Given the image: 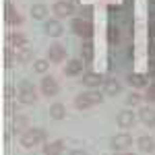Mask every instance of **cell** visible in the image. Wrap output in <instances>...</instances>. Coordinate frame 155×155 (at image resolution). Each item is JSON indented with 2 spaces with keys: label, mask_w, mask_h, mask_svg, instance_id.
<instances>
[{
  "label": "cell",
  "mask_w": 155,
  "mask_h": 155,
  "mask_svg": "<svg viewBox=\"0 0 155 155\" xmlns=\"http://www.w3.org/2000/svg\"><path fill=\"white\" fill-rule=\"evenodd\" d=\"M48 58H50V62L60 64L62 60L66 58V48H64L62 44H58V41H54V44L48 48Z\"/></svg>",
  "instance_id": "obj_8"
},
{
  "label": "cell",
  "mask_w": 155,
  "mask_h": 155,
  "mask_svg": "<svg viewBox=\"0 0 155 155\" xmlns=\"http://www.w3.org/2000/svg\"><path fill=\"white\" fill-rule=\"evenodd\" d=\"M44 31L52 37H60L64 33V27H62V23H60L58 19H48L46 25H44Z\"/></svg>",
  "instance_id": "obj_10"
},
{
  "label": "cell",
  "mask_w": 155,
  "mask_h": 155,
  "mask_svg": "<svg viewBox=\"0 0 155 155\" xmlns=\"http://www.w3.org/2000/svg\"><path fill=\"white\" fill-rule=\"evenodd\" d=\"M141 99H143V97L139 95V93H130L124 101H126V107H134V106H139V104H141Z\"/></svg>",
  "instance_id": "obj_25"
},
{
  "label": "cell",
  "mask_w": 155,
  "mask_h": 155,
  "mask_svg": "<svg viewBox=\"0 0 155 155\" xmlns=\"http://www.w3.org/2000/svg\"><path fill=\"white\" fill-rule=\"evenodd\" d=\"M62 151H64V143H62L60 139L44 145V153L46 155H62Z\"/></svg>",
  "instance_id": "obj_17"
},
{
  "label": "cell",
  "mask_w": 155,
  "mask_h": 155,
  "mask_svg": "<svg viewBox=\"0 0 155 155\" xmlns=\"http://www.w3.org/2000/svg\"><path fill=\"white\" fill-rule=\"evenodd\" d=\"M29 126V120L27 116H12V124H11V130L17 132V134H23Z\"/></svg>",
  "instance_id": "obj_16"
},
{
  "label": "cell",
  "mask_w": 155,
  "mask_h": 155,
  "mask_svg": "<svg viewBox=\"0 0 155 155\" xmlns=\"http://www.w3.org/2000/svg\"><path fill=\"white\" fill-rule=\"evenodd\" d=\"M50 116H52L54 120H62L64 116H66V107L62 106V104H58V101L52 104V106H50Z\"/></svg>",
  "instance_id": "obj_22"
},
{
  "label": "cell",
  "mask_w": 155,
  "mask_h": 155,
  "mask_svg": "<svg viewBox=\"0 0 155 155\" xmlns=\"http://www.w3.org/2000/svg\"><path fill=\"white\" fill-rule=\"evenodd\" d=\"M116 122H118L120 128H130L132 124L137 122V114L132 112L130 107H126V110L118 112V116H116Z\"/></svg>",
  "instance_id": "obj_7"
},
{
  "label": "cell",
  "mask_w": 155,
  "mask_h": 155,
  "mask_svg": "<svg viewBox=\"0 0 155 155\" xmlns=\"http://www.w3.org/2000/svg\"><path fill=\"white\" fill-rule=\"evenodd\" d=\"M4 114L12 118V114H15V104H12V99H11V101H6V106H4Z\"/></svg>",
  "instance_id": "obj_29"
},
{
  "label": "cell",
  "mask_w": 155,
  "mask_h": 155,
  "mask_svg": "<svg viewBox=\"0 0 155 155\" xmlns=\"http://www.w3.org/2000/svg\"><path fill=\"white\" fill-rule=\"evenodd\" d=\"M15 93H17V91H15V87H12L11 83L4 85V97H6V101H11L12 97H15Z\"/></svg>",
  "instance_id": "obj_28"
},
{
  "label": "cell",
  "mask_w": 155,
  "mask_h": 155,
  "mask_svg": "<svg viewBox=\"0 0 155 155\" xmlns=\"http://www.w3.org/2000/svg\"><path fill=\"white\" fill-rule=\"evenodd\" d=\"M68 155H87V153H85L83 149H74V151H71Z\"/></svg>",
  "instance_id": "obj_31"
},
{
  "label": "cell",
  "mask_w": 155,
  "mask_h": 155,
  "mask_svg": "<svg viewBox=\"0 0 155 155\" xmlns=\"http://www.w3.org/2000/svg\"><path fill=\"white\" fill-rule=\"evenodd\" d=\"M147 99H149V101H155V85H153V87H149V91H147Z\"/></svg>",
  "instance_id": "obj_30"
},
{
  "label": "cell",
  "mask_w": 155,
  "mask_h": 155,
  "mask_svg": "<svg viewBox=\"0 0 155 155\" xmlns=\"http://www.w3.org/2000/svg\"><path fill=\"white\" fill-rule=\"evenodd\" d=\"M52 11H54V15H56V17H71L74 8H72L71 0H58V2L52 6Z\"/></svg>",
  "instance_id": "obj_11"
},
{
  "label": "cell",
  "mask_w": 155,
  "mask_h": 155,
  "mask_svg": "<svg viewBox=\"0 0 155 155\" xmlns=\"http://www.w3.org/2000/svg\"><path fill=\"white\" fill-rule=\"evenodd\" d=\"M137 145H139V149L145 151V153H153V151H155V139H153V137H149V134L139 137V139H137Z\"/></svg>",
  "instance_id": "obj_15"
},
{
  "label": "cell",
  "mask_w": 155,
  "mask_h": 155,
  "mask_svg": "<svg viewBox=\"0 0 155 155\" xmlns=\"http://www.w3.org/2000/svg\"><path fill=\"white\" fill-rule=\"evenodd\" d=\"M33 58V50L29 48V46H27V48H21L19 50V54H17V60H19V62H29V60Z\"/></svg>",
  "instance_id": "obj_23"
},
{
  "label": "cell",
  "mask_w": 155,
  "mask_h": 155,
  "mask_svg": "<svg viewBox=\"0 0 155 155\" xmlns=\"http://www.w3.org/2000/svg\"><path fill=\"white\" fill-rule=\"evenodd\" d=\"M83 85L89 89H97L99 85H104V79L97 72H87V74H83Z\"/></svg>",
  "instance_id": "obj_14"
},
{
  "label": "cell",
  "mask_w": 155,
  "mask_h": 155,
  "mask_svg": "<svg viewBox=\"0 0 155 155\" xmlns=\"http://www.w3.org/2000/svg\"><path fill=\"white\" fill-rule=\"evenodd\" d=\"M4 21H6L8 25H19L21 21H23V19H21V15L17 12V8L12 6L11 0H6V2H4Z\"/></svg>",
  "instance_id": "obj_9"
},
{
  "label": "cell",
  "mask_w": 155,
  "mask_h": 155,
  "mask_svg": "<svg viewBox=\"0 0 155 155\" xmlns=\"http://www.w3.org/2000/svg\"><path fill=\"white\" fill-rule=\"evenodd\" d=\"M83 58L87 60V62H91V58H93V54H91V41H89V39L83 44Z\"/></svg>",
  "instance_id": "obj_27"
},
{
  "label": "cell",
  "mask_w": 155,
  "mask_h": 155,
  "mask_svg": "<svg viewBox=\"0 0 155 155\" xmlns=\"http://www.w3.org/2000/svg\"><path fill=\"white\" fill-rule=\"evenodd\" d=\"M12 62H15V54H12L11 48H4V66L6 68H12Z\"/></svg>",
  "instance_id": "obj_26"
},
{
  "label": "cell",
  "mask_w": 155,
  "mask_h": 155,
  "mask_svg": "<svg viewBox=\"0 0 155 155\" xmlns=\"http://www.w3.org/2000/svg\"><path fill=\"white\" fill-rule=\"evenodd\" d=\"M71 29L77 33V35L85 37V39H89L91 33H93L91 23H89V21H85V19H72V21H71Z\"/></svg>",
  "instance_id": "obj_5"
},
{
  "label": "cell",
  "mask_w": 155,
  "mask_h": 155,
  "mask_svg": "<svg viewBox=\"0 0 155 155\" xmlns=\"http://www.w3.org/2000/svg\"><path fill=\"white\" fill-rule=\"evenodd\" d=\"M39 91H41L46 97H54V95H58L60 85H58V81H56L54 77H48V74H46V77L39 81Z\"/></svg>",
  "instance_id": "obj_3"
},
{
  "label": "cell",
  "mask_w": 155,
  "mask_h": 155,
  "mask_svg": "<svg viewBox=\"0 0 155 155\" xmlns=\"http://www.w3.org/2000/svg\"><path fill=\"white\" fill-rule=\"evenodd\" d=\"M8 41H11L15 48H27L29 46V41H27V37L23 33H11L8 35Z\"/></svg>",
  "instance_id": "obj_21"
},
{
  "label": "cell",
  "mask_w": 155,
  "mask_h": 155,
  "mask_svg": "<svg viewBox=\"0 0 155 155\" xmlns=\"http://www.w3.org/2000/svg\"><path fill=\"white\" fill-rule=\"evenodd\" d=\"M46 137H48V132L44 128H27L21 134V145L25 149H31V147H35L39 143H46Z\"/></svg>",
  "instance_id": "obj_2"
},
{
  "label": "cell",
  "mask_w": 155,
  "mask_h": 155,
  "mask_svg": "<svg viewBox=\"0 0 155 155\" xmlns=\"http://www.w3.org/2000/svg\"><path fill=\"white\" fill-rule=\"evenodd\" d=\"M19 99H21V104H25V106H33L35 104V87L29 83V81H23L21 83V93H19Z\"/></svg>",
  "instance_id": "obj_4"
},
{
  "label": "cell",
  "mask_w": 155,
  "mask_h": 155,
  "mask_svg": "<svg viewBox=\"0 0 155 155\" xmlns=\"http://www.w3.org/2000/svg\"><path fill=\"white\" fill-rule=\"evenodd\" d=\"M31 17H33L35 21H44V19L48 17V6H46V4H33V6H31Z\"/></svg>",
  "instance_id": "obj_19"
},
{
  "label": "cell",
  "mask_w": 155,
  "mask_h": 155,
  "mask_svg": "<svg viewBox=\"0 0 155 155\" xmlns=\"http://www.w3.org/2000/svg\"><path fill=\"white\" fill-rule=\"evenodd\" d=\"M83 71V60L79 58H72L66 62V66H64V72H66V77H77V74H81Z\"/></svg>",
  "instance_id": "obj_13"
},
{
  "label": "cell",
  "mask_w": 155,
  "mask_h": 155,
  "mask_svg": "<svg viewBox=\"0 0 155 155\" xmlns=\"http://www.w3.org/2000/svg\"><path fill=\"white\" fill-rule=\"evenodd\" d=\"M130 145H132V137L128 132H118V134L112 137V149L114 151H126V149H130Z\"/></svg>",
  "instance_id": "obj_6"
},
{
  "label": "cell",
  "mask_w": 155,
  "mask_h": 155,
  "mask_svg": "<svg viewBox=\"0 0 155 155\" xmlns=\"http://www.w3.org/2000/svg\"><path fill=\"white\" fill-rule=\"evenodd\" d=\"M128 85H132L134 89L147 87V77H145V74H139V72H134V74H128Z\"/></svg>",
  "instance_id": "obj_20"
},
{
  "label": "cell",
  "mask_w": 155,
  "mask_h": 155,
  "mask_svg": "<svg viewBox=\"0 0 155 155\" xmlns=\"http://www.w3.org/2000/svg\"><path fill=\"white\" fill-rule=\"evenodd\" d=\"M33 71L37 72V74H46V71H48V60H35L33 62Z\"/></svg>",
  "instance_id": "obj_24"
},
{
  "label": "cell",
  "mask_w": 155,
  "mask_h": 155,
  "mask_svg": "<svg viewBox=\"0 0 155 155\" xmlns=\"http://www.w3.org/2000/svg\"><path fill=\"white\" fill-rule=\"evenodd\" d=\"M104 93H106V95H118L120 93V83L116 81V79L104 81Z\"/></svg>",
  "instance_id": "obj_18"
},
{
  "label": "cell",
  "mask_w": 155,
  "mask_h": 155,
  "mask_svg": "<svg viewBox=\"0 0 155 155\" xmlns=\"http://www.w3.org/2000/svg\"><path fill=\"white\" fill-rule=\"evenodd\" d=\"M71 2H74V0H71Z\"/></svg>",
  "instance_id": "obj_33"
},
{
  "label": "cell",
  "mask_w": 155,
  "mask_h": 155,
  "mask_svg": "<svg viewBox=\"0 0 155 155\" xmlns=\"http://www.w3.org/2000/svg\"><path fill=\"white\" fill-rule=\"evenodd\" d=\"M139 118L143 120L145 126L155 128V110L153 107H141V110H139Z\"/></svg>",
  "instance_id": "obj_12"
},
{
  "label": "cell",
  "mask_w": 155,
  "mask_h": 155,
  "mask_svg": "<svg viewBox=\"0 0 155 155\" xmlns=\"http://www.w3.org/2000/svg\"><path fill=\"white\" fill-rule=\"evenodd\" d=\"M104 101V95L97 91V89H91V91H85V93H79L74 97L72 106L77 110H87V107H93V106H99Z\"/></svg>",
  "instance_id": "obj_1"
},
{
  "label": "cell",
  "mask_w": 155,
  "mask_h": 155,
  "mask_svg": "<svg viewBox=\"0 0 155 155\" xmlns=\"http://www.w3.org/2000/svg\"><path fill=\"white\" fill-rule=\"evenodd\" d=\"M114 155H134V153H130V151H116Z\"/></svg>",
  "instance_id": "obj_32"
}]
</instances>
